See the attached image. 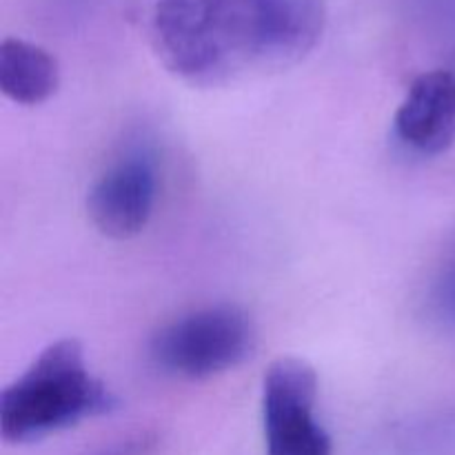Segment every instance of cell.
I'll return each mask as SVG.
<instances>
[{
	"label": "cell",
	"instance_id": "1",
	"mask_svg": "<svg viewBox=\"0 0 455 455\" xmlns=\"http://www.w3.org/2000/svg\"><path fill=\"white\" fill-rule=\"evenodd\" d=\"M324 25V0H151L145 16L164 69L196 87L296 65Z\"/></svg>",
	"mask_w": 455,
	"mask_h": 455
},
{
	"label": "cell",
	"instance_id": "4",
	"mask_svg": "<svg viewBox=\"0 0 455 455\" xmlns=\"http://www.w3.org/2000/svg\"><path fill=\"white\" fill-rule=\"evenodd\" d=\"M318 373L307 360L283 355L262 378L267 455H333L331 435L315 418Z\"/></svg>",
	"mask_w": 455,
	"mask_h": 455
},
{
	"label": "cell",
	"instance_id": "2",
	"mask_svg": "<svg viewBox=\"0 0 455 455\" xmlns=\"http://www.w3.org/2000/svg\"><path fill=\"white\" fill-rule=\"evenodd\" d=\"M116 407L118 398L89 371L83 345L62 338L3 389L0 434L12 444L34 443Z\"/></svg>",
	"mask_w": 455,
	"mask_h": 455
},
{
	"label": "cell",
	"instance_id": "7",
	"mask_svg": "<svg viewBox=\"0 0 455 455\" xmlns=\"http://www.w3.org/2000/svg\"><path fill=\"white\" fill-rule=\"evenodd\" d=\"M60 84L58 60L40 44L20 38L0 43V92L16 105L47 102Z\"/></svg>",
	"mask_w": 455,
	"mask_h": 455
},
{
	"label": "cell",
	"instance_id": "5",
	"mask_svg": "<svg viewBox=\"0 0 455 455\" xmlns=\"http://www.w3.org/2000/svg\"><path fill=\"white\" fill-rule=\"evenodd\" d=\"M156 200V163L145 151H132L96 178L87 194V212L102 235L129 240L149 225Z\"/></svg>",
	"mask_w": 455,
	"mask_h": 455
},
{
	"label": "cell",
	"instance_id": "3",
	"mask_svg": "<svg viewBox=\"0 0 455 455\" xmlns=\"http://www.w3.org/2000/svg\"><path fill=\"white\" fill-rule=\"evenodd\" d=\"M256 342L251 315L243 307L220 302L160 327L149 342V358L167 376L198 382L240 367Z\"/></svg>",
	"mask_w": 455,
	"mask_h": 455
},
{
	"label": "cell",
	"instance_id": "8",
	"mask_svg": "<svg viewBox=\"0 0 455 455\" xmlns=\"http://www.w3.org/2000/svg\"><path fill=\"white\" fill-rule=\"evenodd\" d=\"M434 309L438 318H443L447 324L455 327V260L444 267L440 278L434 284Z\"/></svg>",
	"mask_w": 455,
	"mask_h": 455
},
{
	"label": "cell",
	"instance_id": "6",
	"mask_svg": "<svg viewBox=\"0 0 455 455\" xmlns=\"http://www.w3.org/2000/svg\"><path fill=\"white\" fill-rule=\"evenodd\" d=\"M398 140L420 156H440L455 140V74L447 69L418 76L394 118Z\"/></svg>",
	"mask_w": 455,
	"mask_h": 455
},
{
	"label": "cell",
	"instance_id": "9",
	"mask_svg": "<svg viewBox=\"0 0 455 455\" xmlns=\"http://www.w3.org/2000/svg\"><path fill=\"white\" fill-rule=\"evenodd\" d=\"M158 438L149 431H140V434H132L127 438H120L116 443L107 444V447L98 449L92 455H147L156 447Z\"/></svg>",
	"mask_w": 455,
	"mask_h": 455
}]
</instances>
